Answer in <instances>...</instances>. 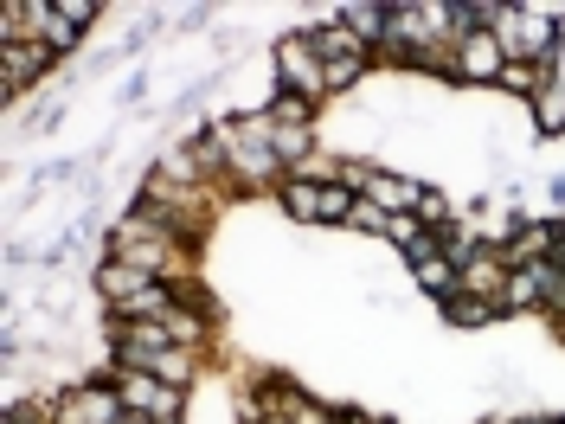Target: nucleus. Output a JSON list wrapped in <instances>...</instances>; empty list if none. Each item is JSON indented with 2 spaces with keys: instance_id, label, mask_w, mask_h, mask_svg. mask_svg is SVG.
Segmentation results:
<instances>
[{
  "instance_id": "13",
  "label": "nucleus",
  "mask_w": 565,
  "mask_h": 424,
  "mask_svg": "<svg viewBox=\"0 0 565 424\" xmlns=\"http://www.w3.org/2000/svg\"><path fill=\"white\" fill-rule=\"evenodd\" d=\"M418 212H424L431 225H444V200H437V193H418Z\"/></svg>"
},
{
  "instance_id": "7",
  "label": "nucleus",
  "mask_w": 565,
  "mask_h": 424,
  "mask_svg": "<svg viewBox=\"0 0 565 424\" xmlns=\"http://www.w3.org/2000/svg\"><path fill=\"white\" fill-rule=\"evenodd\" d=\"M347 20H354L360 39H386L392 20H405V7H347Z\"/></svg>"
},
{
  "instance_id": "9",
  "label": "nucleus",
  "mask_w": 565,
  "mask_h": 424,
  "mask_svg": "<svg viewBox=\"0 0 565 424\" xmlns=\"http://www.w3.org/2000/svg\"><path fill=\"white\" fill-rule=\"evenodd\" d=\"M418 283H424V290H437V296H450V283H456V270L444 264V257H424V264H418Z\"/></svg>"
},
{
  "instance_id": "1",
  "label": "nucleus",
  "mask_w": 565,
  "mask_h": 424,
  "mask_svg": "<svg viewBox=\"0 0 565 424\" xmlns=\"http://www.w3.org/2000/svg\"><path fill=\"white\" fill-rule=\"evenodd\" d=\"M309 45H315L309 33L277 45V65L289 71V90H296V97H315V90H328V71H322V58H315Z\"/></svg>"
},
{
  "instance_id": "14",
  "label": "nucleus",
  "mask_w": 565,
  "mask_h": 424,
  "mask_svg": "<svg viewBox=\"0 0 565 424\" xmlns=\"http://www.w3.org/2000/svg\"><path fill=\"white\" fill-rule=\"evenodd\" d=\"M553 193H559V200H565V180H553Z\"/></svg>"
},
{
  "instance_id": "4",
  "label": "nucleus",
  "mask_w": 565,
  "mask_h": 424,
  "mask_svg": "<svg viewBox=\"0 0 565 424\" xmlns=\"http://www.w3.org/2000/svg\"><path fill=\"white\" fill-rule=\"evenodd\" d=\"M58 424H122V399L110 386H90V392H71Z\"/></svg>"
},
{
  "instance_id": "6",
  "label": "nucleus",
  "mask_w": 565,
  "mask_h": 424,
  "mask_svg": "<svg viewBox=\"0 0 565 424\" xmlns=\"http://www.w3.org/2000/svg\"><path fill=\"white\" fill-rule=\"evenodd\" d=\"M45 58H52V45H7V52H0V65H7V84H13V90L33 84Z\"/></svg>"
},
{
  "instance_id": "8",
  "label": "nucleus",
  "mask_w": 565,
  "mask_h": 424,
  "mask_svg": "<svg viewBox=\"0 0 565 424\" xmlns=\"http://www.w3.org/2000/svg\"><path fill=\"white\" fill-rule=\"evenodd\" d=\"M463 65H476V78H495V65H501L495 39H488V33H469V52H463Z\"/></svg>"
},
{
  "instance_id": "3",
  "label": "nucleus",
  "mask_w": 565,
  "mask_h": 424,
  "mask_svg": "<svg viewBox=\"0 0 565 424\" xmlns=\"http://www.w3.org/2000/svg\"><path fill=\"white\" fill-rule=\"evenodd\" d=\"M122 405H135V412H148V418H167V424H174L180 392H174V386H155V373H129V380H122Z\"/></svg>"
},
{
  "instance_id": "10",
  "label": "nucleus",
  "mask_w": 565,
  "mask_h": 424,
  "mask_svg": "<svg viewBox=\"0 0 565 424\" xmlns=\"http://www.w3.org/2000/svg\"><path fill=\"white\" fill-rule=\"evenodd\" d=\"M444 309H450V322H488V302H476V296H444Z\"/></svg>"
},
{
  "instance_id": "11",
  "label": "nucleus",
  "mask_w": 565,
  "mask_h": 424,
  "mask_svg": "<svg viewBox=\"0 0 565 424\" xmlns=\"http://www.w3.org/2000/svg\"><path fill=\"white\" fill-rule=\"evenodd\" d=\"M277 116H283V123H302V116H309V97H296V90H283V97H277Z\"/></svg>"
},
{
  "instance_id": "5",
  "label": "nucleus",
  "mask_w": 565,
  "mask_h": 424,
  "mask_svg": "<svg viewBox=\"0 0 565 424\" xmlns=\"http://www.w3.org/2000/svg\"><path fill=\"white\" fill-rule=\"evenodd\" d=\"M148 283H155V277H148L142 264H103V270H97V290L110 296V302H129V296H142Z\"/></svg>"
},
{
  "instance_id": "2",
  "label": "nucleus",
  "mask_w": 565,
  "mask_h": 424,
  "mask_svg": "<svg viewBox=\"0 0 565 424\" xmlns=\"http://www.w3.org/2000/svg\"><path fill=\"white\" fill-rule=\"evenodd\" d=\"M296 219H354V193L347 187H289Z\"/></svg>"
},
{
  "instance_id": "12",
  "label": "nucleus",
  "mask_w": 565,
  "mask_h": 424,
  "mask_svg": "<svg viewBox=\"0 0 565 424\" xmlns=\"http://www.w3.org/2000/svg\"><path fill=\"white\" fill-rule=\"evenodd\" d=\"M360 78V58H347V65H328V84H354Z\"/></svg>"
}]
</instances>
